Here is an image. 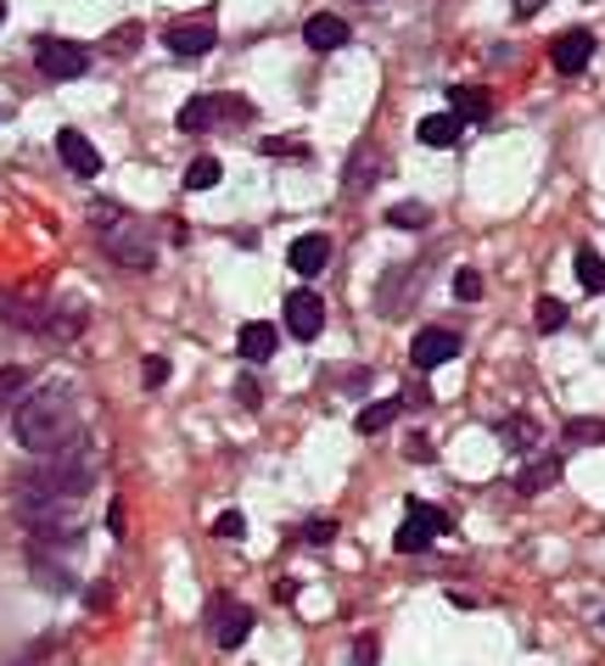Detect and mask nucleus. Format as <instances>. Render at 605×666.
Returning <instances> with one entry per match:
<instances>
[{"label": "nucleus", "instance_id": "2eb2a0df", "mask_svg": "<svg viewBox=\"0 0 605 666\" xmlns=\"http://www.w3.org/2000/svg\"><path fill=\"white\" fill-rule=\"evenodd\" d=\"M303 39L314 45V51H342V45H348V23L331 17V12H314V17L303 23Z\"/></svg>", "mask_w": 605, "mask_h": 666}, {"label": "nucleus", "instance_id": "f8f14e48", "mask_svg": "<svg viewBox=\"0 0 605 666\" xmlns=\"http://www.w3.org/2000/svg\"><path fill=\"white\" fill-rule=\"evenodd\" d=\"M549 57H555V73H583L589 57H594V34L589 28H567L561 39L549 45Z\"/></svg>", "mask_w": 605, "mask_h": 666}, {"label": "nucleus", "instance_id": "6ab92c4d", "mask_svg": "<svg viewBox=\"0 0 605 666\" xmlns=\"http://www.w3.org/2000/svg\"><path fill=\"white\" fill-rule=\"evenodd\" d=\"M555 482H561V459L549 454V459H538V465L522 470V482H516V488H522V493H544V488H555Z\"/></svg>", "mask_w": 605, "mask_h": 666}, {"label": "nucleus", "instance_id": "a211bd4d", "mask_svg": "<svg viewBox=\"0 0 605 666\" xmlns=\"http://www.w3.org/2000/svg\"><path fill=\"white\" fill-rule=\"evenodd\" d=\"M398 414H404V398H387V404H370V409H359V420H353V425H359L364 437H376V432H387V425H393Z\"/></svg>", "mask_w": 605, "mask_h": 666}, {"label": "nucleus", "instance_id": "393cba45", "mask_svg": "<svg viewBox=\"0 0 605 666\" xmlns=\"http://www.w3.org/2000/svg\"><path fill=\"white\" fill-rule=\"evenodd\" d=\"M567 443H605V420H589V414H578V420H567Z\"/></svg>", "mask_w": 605, "mask_h": 666}, {"label": "nucleus", "instance_id": "58836bf2", "mask_svg": "<svg viewBox=\"0 0 605 666\" xmlns=\"http://www.w3.org/2000/svg\"><path fill=\"white\" fill-rule=\"evenodd\" d=\"M0 23H7V0H0Z\"/></svg>", "mask_w": 605, "mask_h": 666}, {"label": "nucleus", "instance_id": "f03ea898", "mask_svg": "<svg viewBox=\"0 0 605 666\" xmlns=\"http://www.w3.org/2000/svg\"><path fill=\"white\" fill-rule=\"evenodd\" d=\"M18 443L39 459H51L73 443H84V420H79V398L73 387H62V381H51V387H39L18 404Z\"/></svg>", "mask_w": 605, "mask_h": 666}, {"label": "nucleus", "instance_id": "423d86ee", "mask_svg": "<svg viewBox=\"0 0 605 666\" xmlns=\"http://www.w3.org/2000/svg\"><path fill=\"white\" fill-rule=\"evenodd\" d=\"M34 68L45 79H79L90 68V51L73 39H39V51H34Z\"/></svg>", "mask_w": 605, "mask_h": 666}, {"label": "nucleus", "instance_id": "c9c22d12", "mask_svg": "<svg viewBox=\"0 0 605 666\" xmlns=\"http://www.w3.org/2000/svg\"><path fill=\"white\" fill-rule=\"evenodd\" d=\"M309 544H337V521H314V527H309Z\"/></svg>", "mask_w": 605, "mask_h": 666}, {"label": "nucleus", "instance_id": "39448f33", "mask_svg": "<svg viewBox=\"0 0 605 666\" xmlns=\"http://www.w3.org/2000/svg\"><path fill=\"white\" fill-rule=\"evenodd\" d=\"M438 533H449V515H443L438 504H409V510H404V527H398V538H393V549H398V554H415V549L438 544Z\"/></svg>", "mask_w": 605, "mask_h": 666}, {"label": "nucleus", "instance_id": "c85d7f7f", "mask_svg": "<svg viewBox=\"0 0 605 666\" xmlns=\"http://www.w3.org/2000/svg\"><path fill=\"white\" fill-rule=\"evenodd\" d=\"M454 297H459V303H477V297H482V274H477V269H459V274H454Z\"/></svg>", "mask_w": 605, "mask_h": 666}, {"label": "nucleus", "instance_id": "4468645a", "mask_svg": "<svg viewBox=\"0 0 605 666\" xmlns=\"http://www.w3.org/2000/svg\"><path fill=\"white\" fill-rule=\"evenodd\" d=\"M409 285H427V269L421 264H404V269H393L387 280H382V292H376V308L393 319V314H404V292Z\"/></svg>", "mask_w": 605, "mask_h": 666}, {"label": "nucleus", "instance_id": "f3484780", "mask_svg": "<svg viewBox=\"0 0 605 666\" xmlns=\"http://www.w3.org/2000/svg\"><path fill=\"white\" fill-rule=\"evenodd\" d=\"M459 129L465 124L454 113H432V118H421V129H415V135H421V147H438L443 152V147H454V140H459Z\"/></svg>", "mask_w": 605, "mask_h": 666}, {"label": "nucleus", "instance_id": "bb28decb", "mask_svg": "<svg viewBox=\"0 0 605 666\" xmlns=\"http://www.w3.org/2000/svg\"><path fill=\"white\" fill-rule=\"evenodd\" d=\"M23 381H28V375H23L18 364H0V414H7V409L18 404V393H23Z\"/></svg>", "mask_w": 605, "mask_h": 666}, {"label": "nucleus", "instance_id": "4c0bfd02", "mask_svg": "<svg viewBox=\"0 0 605 666\" xmlns=\"http://www.w3.org/2000/svg\"><path fill=\"white\" fill-rule=\"evenodd\" d=\"M538 7H544V0H516V12H522V17H533Z\"/></svg>", "mask_w": 605, "mask_h": 666}, {"label": "nucleus", "instance_id": "6e6552de", "mask_svg": "<svg viewBox=\"0 0 605 666\" xmlns=\"http://www.w3.org/2000/svg\"><path fill=\"white\" fill-rule=\"evenodd\" d=\"M163 45H168L174 57H208L213 45H219V28H213V17H185V23H174L163 34Z\"/></svg>", "mask_w": 605, "mask_h": 666}, {"label": "nucleus", "instance_id": "9d476101", "mask_svg": "<svg viewBox=\"0 0 605 666\" xmlns=\"http://www.w3.org/2000/svg\"><path fill=\"white\" fill-rule=\"evenodd\" d=\"M57 157H62L79 179H96V174H102V152L90 147L84 129H57Z\"/></svg>", "mask_w": 605, "mask_h": 666}, {"label": "nucleus", "instance_id": "2f4dec72", "mask_svg": "<svg viewBox=\"0 0 605 666\" xmlns=\"http://www.w3.org/2000/svg\"><path fill=\"white\" fill-rule=\"evenodd\" d=\"M135 45H141V23H124V28H113V51H118V57H129Z\"/></svg>", "mask_w": 605, "mask_h": 666}, {"label": "nucleus", "instance_id": "7c9ffc66", "mask_svg": "<svg viewBox=\"0 0 605 666\" xmlns=\"http://www.w3.org/2000/svg\"><path fill=\"white\" fill-rule=\"evenodd\" d=\"M376 661H382L376 633H359V639H353V666H376Z\"/></svg>", "mask_w": 605, "mask_h": 666}, {"label": "nucleus", "instance_id": "0eeeda50", "mask_svg": "<svg viewBox=\"0 0 605 666\" xmlns=\"http://www.w3.org/2000/svg\"><path fill=\"white\" fill-rule=\"evenodd\" d=\"M208 616H213V644H219V650H242V644L253 639V610H247V605L213 599Z\"/></svg>", "mask_w": 605, "mask_h": 666}, {"label": "nucleus", "instance_id": "aec40b11", "mask_svg": "<svg viewBox=\"0 0 605 666\" xmlns=\"http://www.w3.org/2000/svg\"><path fill=\"white\" fill-rule=\"evenodd\" d=\"M449 102H454V118H459V124H465V118H472V124H477V118H488V95H482V90H465V84H454V95H449Z\"/></svg>", "mask_w": 605, "mask_h": 666}, {"label": "nucleus", "instance_id": "e433bc0d", "mask_svg": "<svg viewBox=\"0 0 605 666\" xmlns=\"http://www.w3.org/2000/svg\"><path fill=\"white\" fill-rule=\"evenodd\" d=\"M236 398H242L247 409H258V387H253V381H236Z\"/></svg>", "mask_w": 605, "mask_h": 666}, {"label": "nucleus", "instance_id": "a878e982", "mask_svg": "<svg viewBox=\"0 0 605 666\" xmlns=\"http://www.w3.org/2000/svg\"><path fill=\"white\" fill-rule=\"evenodd\" d=\"M499 443L516 448V454H527L533 448V425L527 420H499Z\"/></svg>", "mask_w": 605, "mask_h": 666}, {"label": "nucleus", "instance_id": "b1692460", "mask_svg": "<svg viewBox=\"0 0 605 666\" xmlns=\"http://www.w3.org/2000/svg\"><path fill=\"white\" fill-rule=\"evenodd\" d=\"M387 219H393L398 230H427V224H432V208H427V202H398Z\"/></svg>", "mask_w": 605, "mask_h": 666}, {"label": "nucleus", "instance_id": "20e7f679", "mask_svg": "<svg viewBox=\"0 0 605 666\" xmlns=\"http://www.w3.org/2000/svg\"><path fill=\"white\" fill-rule=\"evenodd\" d=\"M213 118H253V102H242V95H191V102L179 107V129L185 135L213 129Z\"/></svg>", "mask_w": 605, "mask_h": 666}, {"label": "nucleus", "instance_id": "473e14b6", "mask_svg": "<svg viewBox=\"0 0 605 666\" xmlns=\"http://www.w3.org/2000/svg\"><path fill=\"white\" fill-rule=\"evenodd\" d=\"M404 459H415V465H432V459H438L432 437H409V443H404Z\"/></svg>", "mask_w": 605, "mask_h": 666}, {"label": "nucleus", "instance_id": "f257e3e1", "mask_svg": "<svg viewBox=\"0 0 605 666\" xmlns=\"http://www.w3.org/2000/svg\"><path fill=\"white\" fill-rule=\"evenodd\" d=\"M96 488V448L73 443L62 454H51L39 470H28L18 482V510L23 521H34L39 538H62V521L73 515V504Z\"/></svg>", "mask_w": 605, "mask_h": 666}, {"label": "nucleus", "instance_id": "412c9836", "mask_svg": "<svg viewBox=\"0 0 605 666\" xmlns=\"http://www.w3.org/2000/svg\"><path fill=\"white\" fill-rule=\"evenodd\" d=\"M578 280H583V292H605V258L594 247H578Z\"/></svg>", "mask_w": 605, "mask_h": 666}, {"label": "nucleus", "instance_id": "c756f323", "mask_svg": "<svg viewBox=\"0 0 605 666\" xmlns=\"http://www.w3.org/2000/svg\"><path fill=\"white\" fill-rule=\"evenodd\" d=\"M247 533V515L242 510H224L219 521H213V538H242Z\"/></svg>", "mask_w": 605, "mask_h": 666}, {"label": "nucleus", "instance_id": "cd10ccee", "mask_svg": "<svg viewBox=\"0 0 605 666\" xmlns=\"http://www.w3.org/2000/svg\"><path fill=\"white\" fill-rule=\"evenodd\" d=\"M370 157H376L370 147H359V152H353V163H348V190H364L370 179H376V174H370Z\"/></svg>", "mask_w": 605, "mask_h": 666}, {"label": "nucleus", "instance_id": "7ed1b4c3", "mask_svg": "<svg viewBox=\"0 0 605 666\" xmlns=\"http://www.w3.org/2000/svg\"><path fill=\"white\" fill-rule=\"evenodd\" d=\"M90 224H96V235H102V242L118 253V264L124 269H152V235L141 230V224H135L124 208H96V213H90Z\"/></svg>", "mask_w": 605, "mask_h": 666}, {"label": "nucleus", "instance_id": "72a5a7b5", "mask_svg": "<svg viewBox=\"0 0 605 666\" xmlns=\"http://www.w3.org/2000/svg\"><path fill=\"white\" fill-rule=\"evenodd\" d=\"M264 157H303L298 140H264Z\"/></svg>", "mask_w": 605, "mask_h": 666}, {"label": "nucleus", "instance_id": "4be33fe9", "mask_svg": "<svg viewBox=\"0 0 605 666\" xmlns=\"http://www.w3.org/2000/svg\"><path fill=\"white\" fill-rule=\"evenodd\" d=\"M219 174H224V168H219V157H197L191 168H185V190H213V185H219Z\"/></svg>", "mask_w": 605, "mask_h": 666}, {"label": "nucleus", "instance_id": "f704fd0d", "mask_svg": "<svg viewBox=\"0 0 605 666\" xmlns=\"http://www.w3.org/2000/svg\"><path fill=\"white\" fill-rule=\"evenodd\" d=\"M141 381H147V387H163V381H168V359H147Z\"/></svg>", "mask_w": 605, "mask_h": 666}, {"label": "nucleus", "instance_id": "5701e85b", "mask_svg": "<svg viewBox=\"0 0 605 666\" xmlns=\"http://www.w3.org/2000/svg\"><path fill=\"white\" fill-rule=\"evenodd\" d=\"M533 308H538L533 319H538V330H544V337H555V330L567 325V303H561V297H538Z\"/></svg>", "mask_w": 605, "mask_h": 666}, {"label": "nucleus", "instance_id": "1a4fd4ad", "mask_svg": "<svg viewBox=\"0 0 605 666\" xmlns=\"http://www.w3.org/2000/svg\"><path fill=\"white\" fill-rule=\"evenodd\" d=\"M459 353V337L449 325H427L421 337L409 342V359H415V370H438V364H449Z\"/></svg>", "mask_w": 605, "mask_h": 666}, {"label": "nucleus", "instance_id": "9b49d317", "mask_svg": "<svg viewBox=\"0 0 605 666\" xmlns=\"http://www.w3.org/2000/svg\"><path fill=\"white\" fill-rule=\"evenodd\" d=\"M287 330H292L298 342H314L319 330H325V303L314 292H292L287 297Z\"/></svg>", "mask_w": 605, "mask_h": 666}, {"label": "nucleus", "instance_id": "ddd939ff", "mask_svg": "<svg viewBox=\"0 0 605 666\" xmlns=\"http://www.w3.org/2000/svg\"><path fill=\"white\" fill-rule=\"evenodd\" d=\"M287 264H292L298 274H319L325 264H331V235H319V230H303L298 242H292V253H287Z\"/></svg>", "mask_w": 605, "mask_h": 666}, {"label": "nucleus", "instance_id": "dca6fc26", "mask_svg": "<svg viewBox=\"0 0 605 666\" xmlns=\"http://www.w3.org/2000/svg\"><path fill=\"white\" fill-rule=\"evenodd\" d=\"M275 342H281V337H275V325H264V319H247L242 337H236V348H242L247 364H264V359L275 353Z\"/></svg>", "mask_w": 605, "mask_h": 666}]
</instances>
